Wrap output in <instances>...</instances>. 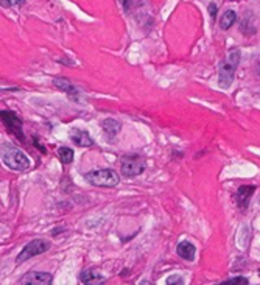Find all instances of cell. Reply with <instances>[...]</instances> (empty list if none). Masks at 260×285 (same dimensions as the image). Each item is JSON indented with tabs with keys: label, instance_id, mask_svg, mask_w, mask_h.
<instances>
[{
	"label": "cell",
	"instance_id": "cell-12",
	"mask_svg": "<svg viewBox=\"0 0 260 285\" xmlns=\"http://www.w3.org/2000/svg\"><path fill=\"white\" fill-rule=\"evenodd\" d=\"M255 187L254 185H241L237 192V201H238V206L241 209H246V206L254 194Z\"/></svg>",
	"mask_w": 260,
	"mask_h": 285
},
{
	"label": "cell",
	"instance_id": "cell-20",
	"mask_svg": "<svg viewBox=\"0 0 260 285\" xmlns=\"http://www.w3.org/2000/svg\"><path fill=\"white\" fill-rule=\"evenodd\" d=\"M10 4L14 5V7H21L24 4V0H10Z\"/></svg>",
	"mask_w": 260,
	"mask_h": 285
},
{
	"label": "cell",
	"instance_id": "cell-3",
	"mask_svg": "<svg viewBox=\"0 0 260 285\" xmlns=\"http://www.w3.org/2000/svg\"><path fill=\"white\" fill-rule=\"evenodd\" d=\"M86 181L97 187H116L120 182L119 173L111 168H99L92 170L84 175Z\"/></svg>",
	"mask_w": 260,
	"mask_h": 285
},
{
	"label": "cell",
	"instance_id": "cell-10",
	"mask_svg": "<svg viewBox=\"0 0 260 285\" xmlns=\"http://www.w3.org/2000/svg\"><path fill=\"white\" fill-rule=\"evenodd\" d=\"M79 280L86 283V285H91V283H95V285H102L106 282L105 276L99 271V270H94V268H89V270H84L83 273L79 274Z\"/></svg>",
	"mask_w": 260,
	"mask_h": 285
},
{
	"label": "cell",
	"instance_id": "cell-17",
	"mask_svg": "<svg viewBox=\"0 0 260 285\" xmlns=\"http://www.w3.org/2000/svg\"><path fill=\"white\" fill-rule=\"evenodd\" d=\"M165 283H167V285H183V283H184V279H183L181 276L175 274V276H168L167 280H165Z\"/></svg>",
	"mask_w": 260,
	"mask_h": 285
},
{
	"label": "cell",
	"instance_id": "cell-7",
	"mask_svg": "<svg viewBox=\"0 0 260 285\" xmlns=\"http://www.w3.org/2000/svg\"><path fill=\"white\" fill-rule=\"evenodd\" d=\"M53 282V276L44 271H30L21 277L22 285H50Z\"/></svg>",
	"mask_w": 260,
	"mask_h": 285
},
{
	"label": "cell",
	"instance_id": "cell-16",
	"mask_svg": "<svg viewBox=\"0 0 260 285\" xmlns=\"http://www.w3.org/2000/svg\"><path fill=\"white\" fill-rule=\"evenodd\" d=\"M246 285L249 283V280L246 277H243V276H238V277H231V279H227L224 282H221V285Z\"/></svg>",
	"mask_w": 260,
	"mask_h": 285
},
{
	"label": "cell",
	"instance_id": "cell-13",
	"mask_svg": "<svg viewBox=\"0 0 260 285\" xmlns=\"http://www.w3.org/2000/svg\"><path fill=\"white\" fill-rule=\"evenodd\" d=\"M102 128L105 130V133H106V136H108L109 139H114V137L119 134V131H120V128H122V125H120L117 120H114V119H105V120L102 122Z\"/></svg>",
	"mask_w": 260,
	"mask_h": 285
},
{
	"label": "cell",
	"instance_id": "cell-14",
	"mask_svg": "<svg viewBox=\"0 0 260 285\" xmlns=\"http://www.w3.org/2000/svg\"><path fill=\"white\" fill-rule=\"evenodd\" d=\"M235 21H237L235 11L227 10V11L223 13V16L220 18V28H221V30H229V28L235 24Z\"/></svg>",
	"mask_w": 260,
	"mask_h": 285
},
{
	"label": "cell",
	"instance_id": "cell-21",
	"mask_svg": "<svg viewBox=\"0 0 260 285\" xmlns=\"http://www.w3.org/2000/svg\"><path fill=\"white\" fill-rule=\"evenodd\" d=\"M255 72H257V75H260V58L255 62Z\"/></svg>",
	"mask_w": 260,
	"mask_h": 285
},
{
	"label": "cell",
	"instance_id": "cell-9",
	"mask_svg": "<svg viewBox=\"0 0 260 285\" xmlns=\"http://www.w3.org/2000/svg\"><path fill=\"white\" fill-rule=\"evenodd\" d=\"M53 84L58 87V89H61L62 92H66L69 97L72 99V100H75V102H79L81 100V97H79V90L69 81V80H66V78H55L53 80Z\"/></svg>",
	"mask_w": 260,
	"mask_h": 285
},
{
	"label": "cell",
	"instance_id": "cell-11",
	"mask_svg": "<svg viewBox=\"0 0 260 285\" xmlns=\"http://www.w3.org/2000/svg\"><path fill=\"white\" fill-rule=\"evenodd\" d=\"M176 252H178V256L183 257L184 260H193L195 259V254H197V248H195L193 243L184 240V242H180V245H178L176 248Z\"/></svg>",
	"mask_w": 260,
	"mask_h": 285
},
{
	"label": "cell",
	"instance_id": "cell-1",
	"mask_svg": "<svg viewBox=\"0 0 260 285\" xmlns=\"http://www.w3.org/2000/svg\"><path fill=\"white\" fill-rule=\"evenodd\" d=\"M240 62V50L232 49L227 53V58H224L220 62L218 67V86L221 89H229L234 83V76H235V69Z\"/></svg>",
	"mask_w": 260,
	"mask_h": 285
},
{
	"label": "cell",
	"instance_id": "cell-6",
	"mask_svg": "<svg viewBox=\"0 0 260 285\" xmlns=\"http://www.w3.org/2000/svg\"><path fill=\"white\" fill-rule=\"evenodd\" d=\"M0 114H2V120H4V125L7 126V130L11 134H14L21 142H24L25 136H24V131H22V122H21V119L16 116L14 113H11V111H2Z\"/></svg>",
	"mask_w": 260,
	"mask_h": 285
},
{
	"label": "cell",
	"instance_id": "cell-2",
	"mask_svg": "<svg viewBox=\"0 0 260 285\" xmlns=\"http://www.w3.org/2000/svg\"><path fill=\"white\" fill-rule=\"evenodd\" d=\"M2 162L14 171H27L30 168L27 154L11 144H2Z\"/></svg>",
	"mask_w": 260,
	"mask_h": 285
},
{
	"label": "cell",
	"instance_id": "cell-8",
	"mask_svg": "<svg viewBox=\"0 0 260 285\" xmlns=\"http://www.w3.org/2000/svg\"><path fill=\"white\" fill-rule=\"evenodd\" d=\"M69 137L72 140V144L76 147H83V148H89L94 145V140L91 139L88 131H81V130H72L69 133Z\"/></svg>",
	"mask_w": 260,
	"mask_h": 285
},
{
	"label": "cell",
	"instance_id": "cell-19",
	"mask_svg": "<svg viewBox=\"0 0 260 285\" xmlns=\"http://www.w3.org/2000/svg\"><path fill=\"white\" fill-rule=\"evenodd\" d=\"M120 4L123 5L125 11L128 13V11H129V8H131V7H133V0H120Z\"/></svg>",
	"mask_w": 260,
	"mask_h": 285
},
{
	"label": "cell",
	"instance_id": "cell-4",
	"mask_svg": "<svg viewBox=\"0 0 260 285\" xmlns=\"http://www.w3.org/2000/svg\"><path fill=\"white\" fill-rule=\"evenodd\" d=\"M120 168H122V173L126 178H134V176L142 175V173L145 171V168H147V162H145V159L139 154H126V156L122 157Z\"/></svg>",
	"mask_w": 260,
	"mask_h": 285
},
{
	"label": "cell",
	"instance_id": "cell-18",
	"mask_svg": "<svg viewBox=\"0 0 260 285\" xmlns=\"http://www.w3.org/2000/svg\"><path fill=\"white\" fill-rule=\"evenodd\" d=\"M209 13H210V16H212V21H215L217 19V5L215 4L209 5Z\"/></svg>",
	"mask_w": 260,
	"mask_h": 285
},
{
	"label": "cell",
	"instance_id": "cell-15",
	"mask_svg": "<svg viewBox=\"0 0 260 285\" xmlns=\"http://www.w3.org/2000/svg\"><path fill=\"white\" fill-rule=\"evenodd\" d=\"M58 157L62 164H70L73 161V150L69 147H61L58 150Z\"/></svg>",
	"mask_w": 260,
	"mask_h": 285
},
{
	"label": "cell",
	"instance_id": "cell-5",
	"mask_svg": "<svg viewBox=\"0 0 260 285\" xmlns=\"http://www.w3.org/2000/svg\"><path fill=\"white\" fill-rule=\"evenodd\" d=\"M50 242L48 240H44V239H35L31 240L30 243H27L24 246V249L21 251V254L18 256V259H16V263L21 265L24 263L25 260L35 257V256H39V254H44V252H47L48 249H50Z\"/></svg>",
	"mask_w": 260,
	"mask_h": 285
}]
</instances>
